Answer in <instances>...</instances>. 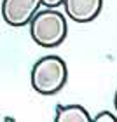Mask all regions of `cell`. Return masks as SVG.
I'll list each match as a JSON object with an SVG mask.
<instances>
[{"label":"cell","mask_w":117,"mask_h":122,"mask_svg":"<svg viewBox=\"0 0 117 122\" xmlns=\"http://www.w3.org/2000/svg\"><path fill=\"white\" fill-rule=\"evenodd\" d=\"M30 37L40 47H58L65 42L68 33V21L66 16L58 9L46 7L38 9L35 16L28 23Z\"/></svg>","instance_id":"obj_1"},{"label":"cell","mask_w":117,"mask_h":122,"mask_svg":"<svg viewBox=\"0 0 117 122\" xmlns=\"http://www.w3.org/2000/svg\"><path fill=\"white\" fill-rule=\"evenodd\" d=\"M33 91L42 96H53L66 86L68 80V66L65 59L54 54L42 56L33 65L30 73Z\"/></svg>","instance_id":"obj_2"},{"label":"cell","mask_w":117,"mask_h":122,"mask_svg":"<svg viewBox=\"0 0 117 122\" xmlns=\"http://www.w3.org/2000/svg\"><path fill=\"white\" fill-rule=\"evenodd\" d=\"M40 5V0H2V18L9 26H26Z\"/></svg>","instance_id":"obj_3"},{"label":"cell","mask_w":117,"mask_h":122,"mask_svg":"<svg viewBox=\"0 0 117 122\" xmlns=\"http://www.w3.org/2000/svg\"><path fill=\"white\" fill-rule=\"evenodd\" d=\"M66 16L75 23H91L100 16L103 0H63Z\"/></svg>","instance_id":"obj_4"},{"label":"cell","mask_w":117,"mask_h":122,"mask_svg":"<svg viewBox=\"0 0 117 122\" xmlns=\"http://www.w3.org/2000/svg\"><path fill=\"white\" fill-rule=\"evenodd\" d=\"M93 117L82 105H58L54 122H91Z\"/></svg>","instance_id":"obj_5"},{"label":"cell","mask_w":117,"mask_h":122,"mask_svg":"<svg viewBox=\"0 0 117 122\" xmlns=\"http://www.w3.org/2000/svg\"><path fill=\"white\" fill-rule=\"evenodd\" d=\"M93 120L94 122H115L117 120V115H114L110 110H103V112H100L98 115H94Z\"/></svg>","instance_id":"obj_6"},{"label":"cell","mask_w":117,"mask_h":122,"mask_svg":"<svg viewBox=\"0 0 117 122\" xmlns=\"http://www.w3.org/2000/svg\"><path fill=\"white\" fill-rule=\"evenodd\" d=\"M42 5L46 7H53V9H58L59 5H63V0H40Z\"/></svg>","instance_id":"obj_7"},{"label":"cell","mask_w":117,"mask_h":122,"mask_svg":"<svg viewBox=\"0 0 117 122\" xmlns=\"http://www.w3.org/2000/svg\"><path fill=\"white\" fill-rule=\"evenodd\" d=\"M114 108H115V113H117V91H115V96H114Z\"/></svg>","instance_id":"obj_8"}]
</instances>
